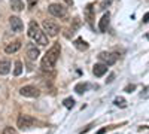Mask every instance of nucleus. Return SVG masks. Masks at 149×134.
<instances>
[{
    "mask_svg": "<svg viewBox=\"0 0 149 134\" xmlns=\"http://www.w3.org/2000/svg\"><path fill=\"white\" fill-rule=\"evenodd\" d=\"M60 52H61V46L58 42H55L51 48L48 49V52L45 54V57L42 58V63H40V67L43 72H52L58 58H60Z\"/></svg>",
    "mask_w": 149,
    "mask_h": 134,
    "instance_id": "f257e3e1",
    "label": "nucleus"
},
{
    "mask_svg": "<svg viewBox=\"0 0 149 134\" xmlns=\"http://www.w3.org/2000/svg\"><path fill=\"white\" fill-rule=\"evenodd\" d=\"M27 34H29V37H30L33 42L39 43V45H42V46L48 45V36L43 33V30H40L39 24H37L36 21H30Z\"/></svg>",
    "mask_w": 149,
    "mask_h": 134,
    "instance_id": "f03ea898",
    "label": "nucleus"
},
{
    "mask_svg": "<svg viewBox=\"0 0 149 134\" xmlns=\"http://www.w3.org/2000/svg\"><path fill=\"white\" fill-rule=\"evenodd\" d=\"M34 124H36V119L31 118L30 115H19V118H18V121H17L18 128L22 130V131H26V130L31 128Z\"/></svg>",
    "mask_w": 149,
    "mask_h": 134,
    "instance_id": "7ed1b4c3",
    "label": "nucleus"
},
{
    "mask_svg": "<svg viewBox=\"0 0 149 134\" xmlns=\"http://www.w3.org/2000/svg\"><path fill=\"white\" fill-rule=\"evenodd\" d=\"M19 94L22 97H29V99H36V97L40 95V91L37 87H34V85H26V87H22L19 90Z\"/></svg>",
    "mask_w": 149,
    "mask_h": 134,
    "instance_id": "20e7f679",
    "label": "nucleus"
},
{
    "mask_svg": "<svg viewBox=\"0 0 149 134\" xmlns=\"http://www.w3.org/2000/svg\"><path fill=\"white\" fill-rule=\"evenodd\" d=\"M49 10V14L57 17V18H64L67 15V9L63 6V5H60V3H52V5H49L48 8Z\"/></svg>",
    "mask_w": 149,
    "mask_h": 134,
    "instance_id": "39448f33",
    "label": "nucleus"
},
{
    "mask_svg": "<svg viewBox=\"0 0 149 134\" xmlns=\"http://www.w3.org/2000/svg\"><path fill=\"white\" fill-rule=\"evenodd\" d=\"M42 27H43V33L48 34V36H57L58 31H60L58 24L54 22V21H48V19H45L43 24H42Z\"/></svg>",
    "mask_w": 149,
    "mask_h": 134,
    "instance_id": "423d86ee",
    "label": "nucleus"
},
{
    "mask_svg": "<svg viewBox=\"0 0 149 134\" xmlns=\"http://www.w3.org/2000/svg\"><path fill=\"white\" fill-rule=\"evenodd\" d=\"M98 60L103 63V64H106V66H112V64H115L116 63V60H118V57H116V54H112V52H100L98 54Z\"/></svg>",
    "mask_w": 149,
    "mask_h": 134,
    "instance_id": "0eeeda50",
    "label": "nucleus"
},
{
    "mask_svg": "<svg viewBox=\"0 0 149 134\" xmlns=\"http://www.w3.org/2000/svg\"><path fill=\"white\" fill-rule=\"evenodd\" d=\"M39 55H40L39 48H37L34 43H29V45H27V57H29V60L34 61V60L39 58Z\"/></svg>",
    "mask_w": 149,
    "mask_h": 134,
    "instance_id": "6e6552de",
    "label": "nucleus"
},
{
    "mask_svg": "<svg viewBox=\"0 0 149 134\" xmlns=\"http://www.w3.org/2000/svg\"><path fill=\"white\" fill-rule=\"evenodd\" d=\"M9 24H10V27H12V31L19 33L24 28V24H22L21 18H18V17H10L9 18Z\"/></svg>",
    "mask_w": 149,
    "mask_h": 134,
    "instance_id": "1a4fd4ad",
    "label": "nucleus"
},
{
    "mask_svg": "<svg viewBox=\"0 0 149 134\" xmlns=\"http://www.w3.org/2000/svg\"><path fill=\"white\" fill-rule=\"evenodd\" d=\"M21 42L19 40H15V42H10V43H8L6 46H5V52L6 54H15V52H18L19 49H21Z\"/></svg>",
    "mask_w": 149,
    "mask_h": 134,
    "instance_id": "9d476101",
    "label": "nucleus"
},
{
    "mask_svg": "<svg viewBox=\"0 0 149 134\" xmlns=\"http://www.w3.org/2000/svg\"><path fill=\"white\" fill-rule=\"evenodd\" d=\"M106 72H107V66L106 64H94L93 67V73H94V76L97 78H102L103 75H106Z\"/></svg>",
    "mask_w": 149,
    "mask_h": 134,
    "instance_id": "9b49d317",
    "label": "nucleus"
},
{
    "mask_svg": "<svg viewBox=\"0 0 149 134\" xmlns=\"http://www.w3.org/2000/svg\"><path fill=\"white\" fill-rule=\"evenodd\" d=\"M109 21H110V15H109V12L107 14H104L100 19V22H98V30H100L102 33H104L109 27Z\"/></svg>",
    "mask_w": 149,
    "mask_h": 134,
    "instance_id": "f8f14e48",
    "label": "nucleus"
},
{
    "mask_svg": "<svg viewBox=\"0 0 149 134\" xmlns=\"http://www.w3.org/2000/svg\"><path fill=\"white\" fill-rule=\"evenodd\" d=\"M10 67H12V64H10L9 60H2V61H0V75L2 76L8 75L10 72Z\"/></svg>",
    "mask_w": 149,
    "mask_h": 134,
    "instance_id": "ddd939ff",
    "label": "nucleus"
},
{
    "mask_svg": "<svg viewBox=\"0 0 149 134\" xmlns=\"http://www.w3.org/2000/svg\"><path fill=\"white\" fill-rule=\"evenodd\" d=\"M85 19L88 21L90 24L94 19V5L93 3H88V5H86V8H85Z\"/></svg>",
    "mask_w": 149,
    "mask_h": 134,
    "instance_id": "4468645a",
    "label": "nucleus"
},
{
    "mask_svg": "<svg viewBox=\"0 0 149 134\" xmlns=\"http://www.w3.org/2000/svg\"><path fill=\"white\" fill-rule=\"evenodd\" d=\"M74 46H76V49H79V51H86L88 49V43H86L82 37H78L76 40H74Z\"/></svg>",
    "mask_w": 149,
    "mask_h": 134,
    "instance_id": "2eb2a0df",
    "label": "nucleus"
},
{
    "mask_svg": "<svg viewBox=\"0 0 149 134\" xmlns=\"http://www.w3.org/2000/svg\"><path fill=\"white\" fill-rule=\"evenodd\" d=\"M10 8L14 9L15 12H21V10L24 9L22 0H10Z\"/></svg>",
    "mask_w": 149,
    "mask_h": 134,
    "instance_id": "dca6fc26",
    "label": "nucleus"
},
{
    "mask_svg": "<svg viewBox=\"0 0 149 134\" xmlns=\"http://www.w3.org/2000/svg\"><path fill=\"white\" fill-rule=\"evenodd\" d=\"M113 103H115V106H118V107H121V109L127 107V101L124 100L122 97H116V99L113 100Z\"/></svg>",
    "mask_w": 149,
    "mask_h": 134,
    "instance_id": "f3484780",
    "label": "nucleus"
},
{
    "mask_svg": "<svg viewBox=\"0 0 149 134\" xmlns=\"http://www.w3.org/2000/svg\"><path fill=\"white\" fill-rule=\"evenodd\" d=\"M86 88H88V85H86V83H78L76 87H74V91H76L78 94H84L86 91Z\"/></svg>",
    "mask_w": 149,
    "mask_h": 134,
    "instance_id": "a211bd4d",
    "label": "nucleus"
},
{
    "mask_svg": "<svg viewBox=\"0 0 149 134\" xmlns=\"http://www.w3.org/2000/svg\"><path fill=\"white\" fill-rule=\"evenodd\" d=\"M22 73V63L21 61H15V69H14V75L15 76H19Z\"/></svg>",
    "mask_w": 149,
    "mask_h": 134,
    "instance_id": "6ab92c4d",
    "label": "nucleus"
},
{
    "mask_svg": "<svg viewBox=\"0 0 149 134\" xmlns=\"http://www.w3.org/2000/svg\"><path fill=\"white\" fill-rule=\"evenodd\" d=\"M63 104H64V107H67V109H72V107L74 106V100L72 99V97H69V99H66V100L63 101Z\"/></svg>",
    "mask_w": 149,
    "mask_h": 134,
    "instance_id": "aec40b11",
    "label": "nucleus"
},
{
    "mask_svg": "<svg viewBox=\"0 0 149 134\" xmlns=\"http://www.w3.org/2000/svg\"><path fill=\"white\" fill-rule=\"evenodd\" d=\"M2 134H17V131L12 128V127H6V128L2 131Z\"/></svg>",
    "mask_w": 149,
    "mask_h": 134,
    "instance_id": "412c9836",
    "label": "nucleus"
},
{
    "mask_svg": "<svg viewBox=\"0 0 149 134\" xmlns=\"http://www.w3.org/2000/svg\"><path fill=\"white\" fill-rule=\"evenodd\" d=\"M37 2H39V0H27V5H29L30 8H33V6L37 5Z\"/></svg>",
    "mask_w": 149,
    "mask_h": 134,
    "instance_id": "4be33fe9",
    "label": "nucleus"
},
{
    "mask_svg": "<svg viewBox=\"0 0 149 134\" xmlns=\"http://www.w3.org/2000/svg\"><path fill=\"white\" fill-rule=\"evenodd\" d=\"M133 90H134V85H131V87H127V88H125V92H133Z\"/></svg>",
    "mask_w": 149,
    "mask_h": 134,
    "instance_id": "5701e85b",
    "label": "nucleus"
},
{
    "mask_svg": "<svg viewBox=\"0 0 149 134\" xmlns=\"http://www.w3.org/2000/svg\"><path fill=\"white\" fill-rule=\"evenodd\" d=\"M63 2H64L67 6H73V0H63Z\"/></svg>",
    "mask_w": 149,
    "mask_h": 134,
    "instance_id": "b1692460",
    "label": "nucleus"
},
{
    "mask_svg": "<svg viewBox=\"0 0 149 134\" xmlns=\"http://www.w3.org/2000/svg\"><path fill=\"white\" fill-rule=\"evenodd\" d=\"M106 131H107V128H102V130H98V131H97V134H104Z\"/></svg>",
    "mask_w": 149,
    "mask_h": 134,
    "instance_id": "393cba45",
    "label": "nucleus"
}]
</instances>
